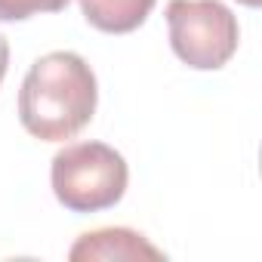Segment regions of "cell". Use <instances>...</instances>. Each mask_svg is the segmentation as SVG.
<instances>
[{
  "label": "cell",
  "instance_id": "obj_1",
  "mask_svg": "<svg viewBox=\"0 0 262 262\" xmlns=\"http://www.w3.org/2000/svg\"><path fill=\"white\" fill-rule=\"evenodd\" d=\"M99 83L83 56L56 50L40 56L19 90V120L40 142L74 139L93 120Z\"/></svg>",
  "mask_w": 262,
  "mask_h": 262
},
{
  "label": "cell",
  "instance_id": "obj_2",
  "mask_svg": "<svg viewBox=\"0 0 262 262\" xmlns=\"http://www.w3.org/2000/svg\"><path fill=\"white\" fill-rule=\"evenodd\" d=\"M56 201L71 213H99L126 194L129 167L105 142H74L56 151L50 167Z\"/></svg>",
  "mask_w": 262,
  "mask_h": 262
},
{
  "label": "cell",
  "instance_id": "obj_3",
  "mask_svg": "<svg viewBox=\"0 0 262 262\" xmlns=\"http://www.w3.org/2000/svg\"><path fill=\"white\" fill-rule=\"evenodd\" d=\"M170 47L194 71H216L231 62L241 43L237 16L222 0H170Z\"/></svg>",
  "mask_w": 262,
  "mask_h": 262
},
{
  "label": "cell",
  "instance_id": "obj_4",
  "mask_svg": "<svg viewBox=\"0 0 262 262\" xmlns=\"http://www.w3.org/2000/svg\"><path fill=\"white\" fill-rule=\"evenodd\" d=\"M71 262H142V259H167L164 250H158L145 234L133 231V228H96L80 234L71 250H68Z\"/></svg>",
  "mask_w": 262,
  "mask_h": 262
},
{
  "label": "cell",
  "instance_id": "obj_5",
  "mask_svg": "<svg viewBox=\"0 0 262 262\" xmlns=\"http://www.w3.org/2000/svg\"><path fill=\"white\" fill-rule=\"evenodd\" d=\"M158 0H80L83 19L105 34H129L151 16Z\"/></svg>",
  "mask_w": 262,
  "mask_h": 262
},
{
  "label": "cell",
  "instance_id": "obj_6",
  "mask_svg": "<svg viewBox=\"0 0 262 262\" xmlns=\"http://www.w3.org/2000/svg\"><path fill=\"white\" fill-rule=\"evenodd\" d=\"M68 0H0V22H25L40 13H62Z\"/></svg>",
  "mask_w": 262,
  "mask_h": 262
},
{
  "label": "cell",
  "instance_id": "obj_7",
  "mask_svg": "<svg viewBox=\"0 0 262 262\" xmlns=\"http://www.w3.org/2000/svg\"><path fill=\"white\" fill-rule=\"evenodd\" d=\"M7 68H10V40L0 34V83L7 77Z\"/></svg>",
  "mask_w": 262,
  "mask_h": 262
},
{
  "label": "cell",
  "instance_id": "obj_8",
  "mask_svg": "<svg viewBox=\"0 0 262 262\" xmlns=\"http://www.w3.org/2000/svg\"><path fill=\"white\" fill-rule=\"evenodd\" d=\"M237 4H244V7H259L262 0H237Z\"/></svg>",
  "mask_w": 262,
  "mask_h": 262
}]
</instances>
